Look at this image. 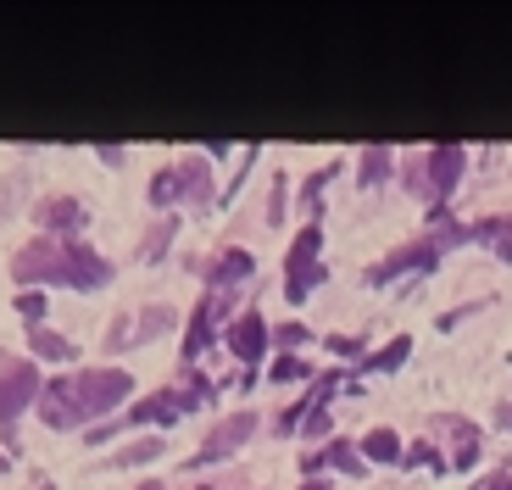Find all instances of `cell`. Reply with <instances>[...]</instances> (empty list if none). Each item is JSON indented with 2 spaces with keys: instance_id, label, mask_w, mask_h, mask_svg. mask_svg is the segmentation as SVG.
<instances>
[{
  "instance_id": "1",
  "label": "cell",
  "mask_w": 512,
  "mask_h": 490,
  "mask_svg": "<svg viewBox=\"0 0 512 490\" xmlns=\"http://www.w3.org/2000/svg\"><path fill=\"white\" fill-rule=\"evenodd\" d=\"M318 251H323V234H318V223H307V229L295 234V245H290V262H284V296L290 301H307L312 290L323 284Z\"/></svg>"
},
{
  "instance_id": "2",
  "label": "cell",
  "mask_w": 512,
  "mask_h": 490,
  "mask_svg": "<svg viewBox=\"0 0 512 490\" xmlns=\"http://www.w3.org/2000/svg\"><path fill=\"white\" fill-rule=\"evenodd\" d=\"M17 284H62L67 279V240H34L12 257Z\"/></svg>"
},
{
  "instance_id": "3",
  "label": "cell",
  "mask_w": 512,
  "mask_h": 490,
  "mask_svg": "<svg viewBox=\"0 0 512 490\" xmlns=\"http://www.w3.org/2000/svg\"><path fill=\"white\" fill-rule=\"evenodd\" d=\"M39 368L34 362H23V357H0V424L12 429V418L23 413L28 401L39 396Z\"/></svg>"
},
{
  "instance_id": "4",
  "label": "cell",
  "mask_w": 512,
  "mask_h": 490,
  "mask_svg": "<svg viewBox=\"0 0 512 490\" xmlns=\"http://www.w3.org/2000/svg\"><path fill=\"white\" fill-rule=\"evenodd\" d=\"M128 390H134V379L123 368H95V374H78V407H84V418H101L117 401H128Z\"/></svg>"
},
{
  "instance_id": "5",
  "label": "cell",
  "mask_w": 512,
  "mask_h": 490,
  "mask_svg": "<svg viewBox=\"0 0 512 490\" xmlns=\"http://www.w3.org/2000/svg\"><path fill=\"white\" fill-rule=\"evenodd\" d=\"M206 385H190V390H156V396L134 401V413L123 418V424H173V418H184L190 407H201Z\"/></svg>"
},
{
  "instance_id": "6",
  "label": "cell",
  "mask_w": 512,
  "mask_h": 490,
  "mask_svg": "<svg viewBox=\"0 0 512 490\" xmlns=\"http://www.w3.org/2000/svg\"><path fill=\"white\" fill-rule=\"evenodd\" d=\"M39 418L51 429H78L84 424V407H78V379H51L39 390Z\"/></svg>"
},
{
  "instance_id": "7",
  "label": "cell",
  "mask_w": 512,
  "mask_h": 490,
  "mask_svg": "<svg viewBox=\"0 0 512 490\" xmlns=\"http://www.w3.org/2000/svg\"><path fill=\"white\" fill-rule=\"evenodd\" d=\"M251 429H256V418H251V413H234V418H223V424H218L212 435L201 440V452H195V468H201V463H223L229 452H240L245 440H251Z\"/></svg>"
},
{
  "instance_id": "8",
  "label": "cell",
  "mask_w": 512,
  "mask_h": 490,
  "mask_svg": "<svg viewBox=\"0 0 512 490\" xmlns=\"http://www.w3.org/2000/svg\"><path fill=\"white\" fill-rule=\"evenodd\" d=\"M106 279H112V262L95 257L84 240H67V279L62 284H73V290H101Z\"/></svg>"
},
{
  "instance_id": "9",
  "label": "cell",
  "mask_w": 512,
  "mask_h": 490,
  "mask_svg": "<svg viewBox=\"0 0 512 490\" xmlns=\"http://www.w3.org/2000/svg\"><path fill=\"white\" fill-rule=\"evenodd\" d=\"M229 296H234V290H206V301L195 307V318H190V335H184V362L206 351V340H212V323L229 312Z\"/></svg>"
},
{
  "instance_id": "10",
  "label": "cell",
  "mask_w": 512,
  "mask_h": 490,
  "mask_svg": "<svg viewBox=\"0 0 512 490\" xmlns=\"http://www.w3.org/2000/svg\"><path fill=\"white\" fill-rule=\"evenodd\" d=\"M162 329H173V307H145L140 312V323H117L112 335H106V346H140V340H151V335H162Z\"/></svg>"
},
{
  "instance_id": "11",
  "label": "cell",
  "mask_w": 512,
  "mask_h": 490,
  "mask_svg": "<svg viewBox=\"0 0 512 490\" xmlns=\"http://www.w3.org/2000/svg\"><path fill=\"white\" fill-rule=\"evenodd\" d=\"M229 351L240 362H256L262 351H268V323L256 318V312H240V318L229 323Z\"/></svg>"
},
{
  "instance_id": "12",
  "label": "cell",
  "mask_w": 512,
  "mask_h": 490,
  "mask_svg": "<svg viewBox=\"0 0 512 490\" xmlns=\"http://www.w3.org/2000/svg\"><path fill=\"white\" fill-rule=\"evenodd\" d=\"M412 268H435V245H429V240H418V245H401L396 257H384L379 268L368 273V279H373V284H390L396 273H412Z\"/></svg>"
},
{
  "instance_id": "13",
  "label": "cell",
  "mask_w": 512,
  "mask_h": 490,
  "mask_svg": "<svg viewBox=\"0 0 512 490\" xmlns=\"http://www.w3.org/2000/svg\"><path fill=\"white\" fill-rule=\"evenodd\" d=\"M462 162H468V156H462V145H435V151H429V190H435V201H446V195H451Z\"/></svg>"
},
{
  "instance_id": "14",
  "label": "cell",
  "mask_w": 512,
  "mask_h": 490,
  "mask_svg": "<svg viewBox=\"0 0 512 490\" xmlns=\"http://www.w3.org/2000/svg\"><path fill=\"white\" fill-rule=\"evenodd\" d=\"M179 201H190V207H206V201H212V173H206L201 156H184L179 162Z\"/></svg>"
},
{
  "instance_id": "15",
  "label": "cell",
  "mask_w": 512,
  "mask_h": 490,
  "mask_svg": "<svg viewBox=\"0 0 512 490\" xmlns=\"http://www.w3.org/2000/svg\"><path fill=\"white\" fill-rule=\"evenodd\" d=\"M251 251H223L218 262H212V290H234L240 279H251Z\"/></svg>"
},
{
  "instance_id": "16",
  "label": "cell",
  "mask_w": 512,
  "mask_h": 490,
  "mask_svg": "<svg viewBox=\"0 0 512 490\" xmlns=\"http://www.w3.org/2000/svg\"><path fill=\"white\" fill-rule=\"evenodd\" d=\"M39 223H45V229H78V223H84V207H78L73 195H56V201H39Z\"/></svg>"
},
{
  "instance_id": "17",
  "label": "cell",
  "mask_w": 512,
  "mask_h": 490,
  "mask_svg": "<svg viewBox=\"0 0 512 490\" xmlns=\"http://www.w3.org/2000/svg\"><path fill=\"white\" fill-rule=\"evenodd\" d=\"M307 468H340V474H362V457H357V446H346V440H334L329 452H312L307 457Z\"/></svg>"
},
{
  "instance_id": "18",
  "label": "cell",
  "mask_w": 512,
  "mask_h": 490,
  "mask_svg": "<svg viewBox=\"0 0 512 490\" xmlns=\"http://www.w3.org/2000/svg\"><path fill=\"white\" fill-rule=\"evenodd\" d=\"M28 340H34V357H51V362H67V357H73V340L56 335V329H28Z\"/></svg>"
},
{
  "instance_id": "19",
  "label": "cell",
  "mask_w": 512,
  "mask_h": 490,
  "mask_svg": "<svg viewBox=\"0 0 512 490\" xmlns=\"http://www.w3.org/2000/svg\"><path fill=\"white\" fill-rule=\"evenodd\" d=\"M362 452H368L373 463H401V440H396V429H373V435L362 440Z\"/></svg>"
},
{
  "instance_id": "20",
  "label": "cell",
  "mask_w": 512,
  "mask_h": 490,
  "mask_svg": "<svg viewBox=\"0 0 512 490\" xmlns=\"http://www.w3.org/2000/svg\"><path fill=\"white\" fill-rule=\"evenodd\" d=\"M156 457H162V440L145 435V440H134V446H123L112 468H140V463H156Z\"/></svg>"
},
{
  "instance_id": "21",
  "label": "cell",
  "mask_w": 512,
  "mask_h": 490,
  "mask_svg": "<svg viewBox=\"0 0 512 490\" xmlns=\"http://www.w3.org/2000/svg\"><path fill=\"white\" fill-rule=\"evenodd\" d=\"M384 173H390V151H384V145H368V151H362V173H357L362 190H373Z\"/></svg>"
},
{
  "instance_id": "22",
  "label": "cell",
  "mask_w": 512,
  "mask_h": 490,
  "mask_svg": "<svg viewBox=\"0 0 512 490\" xmlns=\"http://www.w3.org/2000/svg\"><path fill=\"white\" fill-rule=\"evenodd\" d=\"M179 201V168H162L151 179V207H173Z\"/></svg>"
},
{
  "instance_id": "23",
  "label": "cell",
  "mask_w": 512,
  "mask_h": 490,
  "mask_svg": "<svg viewBox=\"0 0 512 490\" xmlns=\"http://www.w3.org/2000/svg\"><path fill=\"white\" fill-rule=\"evenodd\" d=\"M407 351H412V340H407V335L390 340V346H384L379 357H373V374H390V368H401V362H407Z\"/></svg>"
},
{
  "instance_id": "24",
  "label": "cell",
  "mask_w": 512,
  "mask_h": 490,
  "mask_svg": "<svg viewBox=\"0 0 512 490\" xmlns=\"http://www.w3.org/2000/svg\"><path fill=\"white\" fill-rule=\"evenodd\" d=\"M268 379H279V385H295V379H307V362L301 357H290V351H284L279 362H273V374Z\"/></svg>"
},
{
  "instance_id": "25",
  "label": "cell",
  "mask_w": 512,
  "mask_h": 490,
  "mask_svg": "<svg viewBox=\"0 0 512 490\" xmlns=\"http://www.w3.org/2000/svg\"><path fill=\"white\" fill-rule=\"evenodd\" d=\"M167 240H173V218H162V223L151 229V240H145V262H156V257H162V251H167Z\"/></svg>"
},
{
  "instance_id": "26",
  "label": "cell",
  "mask_w": 512,
  "mask_h": 490,
  "mask_svg": "<svg viewBox=\"0 0 512 490\" xmlns=\"http://www.w3.org/2000/svg\"><path fill=\"white\" fill-rule=\"evenodd\" d=\"M17 312H23V318H45V296H39V290H23V296H17Z\"/></svg>"
},
{
  "instance_id": "27",
  "label": "cell",
  "mask_w": 512,
  "mask_h": 490,
  "mask_svg": "<svg viewBox=\"0 0 512 490\" xmlns=\"http://www.w3.org/2000/svg\"><path fill=\"white\" fill-rule=\"evenodd\" d=\"M401 457H407V463H429V468L440 463V452H435V446H423V440L412 446V452H401Z\"/></svg>"
},
{
  "instance_id": "28",
  "label": "cell",
  "mask_w": 512,
  "mask_h": 490,
  "mask_svg": "<svg viewBox=\"0 0 512 490\" xmlns=\"http://www.w3.org/2000/svg\"><path fill=\"white\" fill-rule=\"evenodd\" d=\"M301 340H307V329H301V323H284V329H279V346H284V351L301 346Z\"/></svg>"
},
{
  "instance_id": "29",
  "label": "cell",
  "mask_w": 512,
  "mask_h": 490,
  "mask_svg": "<svg viewBox=\"0 0 512 490\" xmlns=\"http://www.w3.org/2000/svg\"><path fill=\"white\" fill-rule=\"evenodd\" d=\"M485 490H512V474H501V479H490Z\"/></svg>"
},
{
  "instance_id": "30",
  "label": "cell",
  "mask_w": 512,
  "mask_h": 490,
  "mask_svg": "<svg viewBox=\"0 0 512 490\" xmlns=\"http://www.w3.org/2000/svg\"><path fill=\"white\" fill-rule=\"evenodd\" d=\"M301 490H329V485H323V479H307V485H301Z\"/></svg>"
},
{
  "instance_id": "31",
  "label": "cell",
  "mask_w": 512,
  "mask_h": 490,
  "mask_svg": "<svg viewBox=\"0 0 512 490\" xmlns=\"http://www.w3.org/2000/svg\"><path fill=\"white\" fill-rule=\"evenodd\" d=\"M501 424H507V429H512V407H501Z\"/></svg>"
},
{
  "instance_id": "32",
  "label": "cell",
  "mask_w": 512,
  "mask_h": 490,
  "mask_svg": "<svg viewBox=\"0 0 512 490\" xmlns=\"http://www.w3.org/2000/svg\"><path fill=\"white\" fill-rule=\"evenodd\" d=\"M140 490H162V485H156V479H145V485H140Z\"/></svg>"
},
{
  "instance_id": "33",
  "label": "cell",
  "mask_w": 512,
  "mask_h": 490,
  "mask_svg": "<svg viewBox=\"0 0 512 490\" xmlns=\"http://www.w3.org/2000/svg\"><path fill=\"white\" fill-rule=\"evenodd\" d=\"M201 490H212V485H201Z\"/></svg>"
}]
</instances>
